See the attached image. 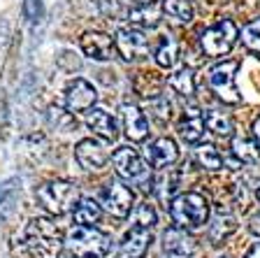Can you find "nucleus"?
I'll return each instance as SVG.
<instances>
[{
    "label": "nucleus",
    "instance_id": "f257e3e1",
    "mask_svg": "<svg viewBox=\"0 0 260 258\" xmlns=\"http://www.w3.org/2000/svg\"><path fill=\"white\" fill-rule=\"evenodd\" d=\"M26 247L35 258H60L65 240L54 221L38 216L26 228Z\"/></svg>",
    "mask_w": 260,
    "mask_h": 258
},
{
    "label": "nucleus",
    "instance_id": "f03ea898",
    "mask_svg": "<svg viewBox=\"0 0 260 258\" xmlns=\"http://www.w3.org/2000/svg\"><path fill=\"white\" fill-rule=\"evenodd\" d=\"M170 216L179 228L186 231H198L209 221V203L202 193H179L170 200Z\"/></svg>",
    "mask_w": 260,
    "mask_h": 258
},
{
    "label": "nucleus",
    "instance_id": "7ed1b4c3",
    "mask_svg": "<svg viewBox=\"0 0 260 258\" xmlns=\"http://www.w3.org/2000/svg\"><path fill=\"white\" fill-rule=\"evenodd\" d=\"M65 249L72 258H98L109 251V235L95 226H72L65 235Z\"/></svg>",
    "mask_w": 260,
    "mask_h": 258
},
{
    "label": "nucleus",
    "instance_id": "20e7f679",
    "mask_svg": "<svg viewBox=\"0 0 260 258\" xmlns=\"http://www.w3.org/2000/svg\"><path fill=\"white\" fill-rule=\"evenodd\" d=\"M35 198H38L40 207L44 212L54 216H63L75 210V205L79 203V188L72 182H58L56 179V182H47L38 186Z\"/></svg>",
    "mask_w": 260,
    "mask_h": 258
},
{
    "label": "nucleus",
    "instance_id": "39448f33",
    "mask_svg": "<svg viewBox=\"0 0 260 258\" xmlns=\"http://www.w3.org/2000/svg\"><path fill=\"white\" fill-rule=\"evenodd\" d=\"M112 165L123 182L135 184L142 191H153V177L151 167L144 163V158L130 147H119L112 154Z\"/></svg>",
    "mask_w": 260,
    "mask_h": 258
},
{
    "label": "nucleus",
    "instance_id": "423d86ee",
    "mask_svg": "<svg viewBox=\"0 0 260 258\" xmlns=\"http://www.w3.org/2000/svg\"><path fill=\"white\" fill-rule=\"evenodd\" d=\"M237 38H239L237 26H235L230 19H223V21L214 23L211 28H207V31L202 33L200 42H202V49H205L207 56H223L233 49Z\"/></svg>",
    "mask_w": 260,
    "mask_h": 258
},
{
    "label": "nucleus",
    "instance_id": "0eeeda50",
    "mask_svg": "<svg viewBox=\"0 0 260 258\" xmlns=\"http://www.w3.org/2000/svg\"><path fill=\"white\" fill-rule=\"evenodd\" d=\"M235 72H237V61H223V63L214 65L207 75L209 89L223 102H230V105H237L242 100V96L237 93V86H235Z\"/></svg>",
    "mask_w": 260,
    "mask_h": 258
},
{
    "label": "nucleus",
    "instance_id": "6e6552de",
    "mask_svg": "<svg viewBox=\"0 0 260 258\" xmlns=\"http://www.w3.org/2000/svg\"><path fill=\"white\" fill-rule=\"evenodd\" d=\"M100 205L116 219H123L135 207V193L121 182H107L100 191Z\"/></svg>",
    "mask_w": 260,
    "mask_h": 258
},
{
    "label": "nucleus",
    "instance_id": "1a4fd4ad",
    "mask_svg": "<svg viewBox=\"0 0 260 258\" xmlns=\"http://www.w3.org/2000/svg\"><path fill=\"white\" fill-rule=\"evenodd\" d=\"M114 47L123 56L125 61H137V59H144L149 56L151 51V42L146 38L142 31L137 28H121L116 33V38H114Z\"/></svg>",
    "mask_w": 260,
    "mask_h": 258
},
{
    "label": "nucleus",
    "instance_id": "9d476101",
    "mask_svg": "<svg viewBox=\"0 0 260 258\" xmlns=\"http://www.w3.org/2000/svg\"><path fill=\"white\" fill-rule=\"evenodd\" d=\"M95 100H98V91L93 89V84H88V81L81 79V77H75V79L68 84V89H65V107L72 114L93 109Z\"/></svg>",
    "mask_w": 260,
    "mask_h": 258
},
{
    "label": "nucleus",
    "instance_id": "9b49d317",
    "mask_svg": "<svg viewBox=\"0 0 260 258\" xmlns=\"http://www.w3.org/2000/svg\"><path fill=\"white\" fill-rule=\"evenodd\" d=\"M162 251L172 258H188L195 253V240L186 228H168L162 233Z\"/></svg>",
    "mask_w": 260,
    "mask_h": 258
},
{
    "label": "nucleus",
    "instance_id": "f8f14e48",
    "mask_svg": "<svg viewBox=\"0 0 260 258\" xmlns=\"http://www.w3.org/2000/svg\"><path fill=\"white\" fill-rule=\"evenodd\" d=\"M75 156H77V161H79V165L84 167V170H93V172L103 170L109 161L107 149L95 140H81L79 145L75 147Z\"/></svg>",
    "mask_w": 260,
    "mask_h": 258
},
{
    "label": "nucleus",
    "instance_id": "ddd939ff",
    "mask_svg": "<svg viewBox=\"0 0 260 258\" xmlns=\"http://www.w3.org/2000/svg\"><path fill=\"white\" fill-rule=\"evenodd\" d=\"M177 158L179 149L174 145V140H170V137H158L146 147V163L151 167H158V170L170 167L172 163H177Z\"/></svg>",
    "mask_w": 260,
    "mask_h": 258
},
{
    "label": "nucleus",
    "instance_id": "4468645a",
    "mask_svg": "<svg viewBox=\"0 0 260 258\" xmlns=\"http://www.w3.org/2000/svg\"><path fill=\"white\" fill-rule=\"evenodd\" d=\"M114 42L105 33H84L81 35V51L93 61H109L114 56Z\"/></svg>",
    "mask_w": 260,
    "mask_h": 258
},
{
    "label": "nucleus",
    "instance_id": "2eb2a0df",
    "mask_svg": "<svg viewBox=\"0 0 260 258\" xmlns=\"http://www.w3.org/2000/svg\"><path fill=\"white\" fill-rule=\"evenodd\" d=\"M121 121H123V130L128 135V140L142 142L149 135V121H146L144 112L137 109L135 105H123L121 107Z\"/></svg>",
    "mask_w": 260,
    "mask_h": 258
},
{
    "label": "nucleus",
    "instance_id": "dca6fc26",
    "mask_svg": "<svg viewBox=\"0 0 260 258\" xmlns=\"http://www.w3.org/2000/svg\"><path fill=\"white\" fill-rule=\"evenodd\" d=\"M86 126L93 130L95 137H100L103 142H114L119 137V128H116V121L109 112L105 109H93L86 119Z\"/></svg>",
    "mask_w": 260,
    "mask_h": 258
},
{
    "label": "nucleus",
    "instance_id": "f3484780",
    "mask_svg": "<svg viewBox=\"0 0 260 258\" xmlns=\"http://www.w3.org/2000/svg\"><path fill=\"white\" fill-rule=\"evenodd\" d=\"M149 244H151V233H149V228L133 226L123 235L121 251H123L128 258H142L146 253V249H149Z\"/></svg>",
    "mask_w": 260,
    "mask_h": 258
},
{
    "label": "nucleus",
    "instance_id": "a211bd4d",
    "mask_svg": "<svg viewBox=\"0 0 260 258\" xmlns=\"http://www.w3.org/2000/svg\"><path fill=\"white\" fill-rule=\"evenodd\" d=\"M235 231H237V219H235L230 212L218 210L216 214L211 216V223H209V228H207V235H209L211 244H223Z\"/></svg>",
    "mask_w": 260,
    "mask_h": 258
},
{
    "label": "nucleus",
    "instance_id": "6ab92c4d",
    "mask_svg": "<svg viewBox=\"0 0 260 258\" xmlns=\"http://www.w3.org/2000/svg\"><path fill=\"white\" fill-rule=\"evenodd\" d=\"M205 119L198 109H186L184 119H181V124H179V135L184 137V142L188 145H198L202 140V135H205Z\"/></svg>",
    "mask_w": 260,
    "mask_h": 258
},
{
    "label": "nucleus",
    "instance_id": "aec40b11",
    "mask_svg": "<svg viewBox=\"0 0 260 258\" xmlns=\"http://www.w3.org/2000/svg\"><path fill=\"white\" fill-rule=\"evenodd\" d=\"M181 186V172L165 167V172H160V177L153 179V191H156L160 203H170L172 198H177V191Z\"/></svg>",
    "mask_w": 260,
    "mask_h": 258
},
{
    "label": "nucleus",
    "instance_id": "412c9836",
    "mask_svg": "<svg viewBox=\"0 0 260 258\" xmlns=\"http://www.w3.org/2000/svg\"><path fill=\"white\" fill-rule=\"evenodd\" d=\"M230 151L233 156L237 158V163L242 165H260V149L255 142L246 140L242 135H235L233 142H230Z\"/></svg>",
    "mask_w": 260,
    "mask_h": 258
},
{
    "label": "nucleus",
    "instance_id": "4be33fe9",
    "mask_svg": "<svg viewBox=\"0 0 260 258\" xmlns=\"http://www.w3.org/2000/svg\"><path fill=\"white\" fill-rule=\"evenodd\" d=\"M202 119H205V126L209 133L218 135V137H230L233 135V117L228 112H223V109H207L205 114H202Z\"/></svg>",
    "mask_w": 260,
    "mask_h": 258
},
{
    "label": "nucleus",
    "instance_id": "5701e85b",
    "mask_svg": "<svg viewBox=\"0 0 260 258\" xmlns=\"http://www.w3.org/2000/svg\"><path fill=\"white\" fill-rule=\"evenodd\" d=\"M160 14H162V5H156V3H144V5L135 7L130 12V21L140 28H156L160 23Z\"/></svg>",
    "mask_w": 260,
    "mask_h": 258
},
{
    "label": "nucleus",
    "instance_id": "b1692460",
    "mask_svg": "<svg viewBox=\"0 0 260 258\" xmlns=\"http://www.w3.org/2000/svg\"><path fill=\"white\" fill-rule=\"evenodd\" d=\"M72 212H75V221L79 226H95L98 221H100V216H103L100 203H95L91 198H79V203L75 205Z\"/></svg>",
    "mask_w": 260,
    "mask_h": 258
},
{
    "label": "nucleus",
    "instance_id": "393cba45",
    "mask_svg": "<svg viewBox=\"0 0 260 258\" xmlns=\"http://www.w3.org/2000/svg\"><path fill=\"white\" fill-rule=\"evenodd\" d=\"M177 59H179V42L174 40V35H162L160 44H158V49H156L158 68L170 70V68L177 65Z\"/></svg>",
    "mask_w": 260,
    "mask_h": 258
},
{
    "label": "nucleus",
    "instance_id": "a878e982",
    "mask_svg": "<svg viewBox=\"0 0 260 258\" xmlns=\"http://www.w3.org/2000/svg\"><path fill=\"white\" fill-rule=\"evenodd\" d=\"M168 86L172 91H177L179 96L184 98H190L195 93V77H193V70L190 68H179L174 75L168 77Z\"/></svg>",
    "mask_w": 260,
    "mask_h": 258
},
{
    "label": "nucleus",
    "instance_id": "bb28decb",
    "mask_svg": "<svg viewBox=\"0 0 260 258\" xmlns=\"http://www.w3.org/2000/svg\"><path fill=\"white\" fill-rule=\"evenodd\" d=\"M162 12L174 23H181V26L193 21V5H190V0H165L162 3Z\"/></svg>",
    "mask_w": 260,
    "mask_h": 258
},
{
    "label": "nucleus",
    "instance_id": "cd10ccee",
    "mask_svg": "<svg viewBox=\"0 0 260 258\" xmlns=\"http://www.w3.org/2000/svg\"><path fill=\"white\" fill-rule=\"evenodd\" d=\"M195 158H198V165L205 167V170H221L225 165V158L221 156V151L214 145H200L195 149Z\"/></svg>",
    "mask_w": 260,
    "mask_h": 258
},
{
    "label": "nucleus",
    "instance_id": "c85d7f7f",
    "mask_svg": "<svg viewBox=\"0 0 260 258\" xmlns=\"http://www.w3.org/2000/svg\"><path fill=\"white\" fill-rule=\"evenodd\" d=\"M156 210H153L149 203H140L135 205V212H133V226H140V228H153L156 226Z\"/></svg>",
    "mask_w": 260,
    "mask_h": 258
},
{
    "label": "nucleus",
    "instance_id": "c756f323",
    "mask_svg": "<svg viewBox=\"0 0 260 258\" xmlns=\"http://www.w3.org/2000/svg\"><path fill=\"white\" fill-rule=\"evenodd\" d=\"M242 42L253 51V54H260V19L258 21H251L242 28Z\"/></svg>",
    "mask_w": 260,
    "mask_h": 258
},
{
    "label": "nucleus",
    "instance_id": "7c9ffc66",
    "mask_svg": "<svg viewBox=\"0 0 260 258\" xmlns=\"http://www.w3.org/2000/svg\"><path fill=\"white\" fill-rule=\"evenodd\" d=\"M49 119H51V124H54L56 128H63V130H72L77 126L72 112L60 109V107H51V109H49Z\"/></svg>",
    "mask_w": 260,
    "mask_h": 258
},
{
    "label": "nucleus",
    "instance_id": "2f4dec72",
    "mask_svg": "<svg viewBox=\"0 0 260 258\" xmlns=\"http://www.w3.org/2000/svg\"><path fill=\"white\" fill-rule=\"evenodd\" d=\"M149 109L153 112V117H156L158 121H168L172 105H170V100L165 96H153L151 100H149Z\"/></svg>",
    "mask_w": 260,
    "mask_h": 258
},
{
    "label": "nucleus",
    "instance_id": "473e14b6",
    "mask_svg": "<svg viewBox=\"0 0 260 258\" xmlns=\"http://www.w3.org/2000/svg\"><path fill=\"white\" fill-rule=\"evenodd\" d=\"M23 12L30 21H38L40 14H42V5H40V0H26V5H23Z\"/></svg>",
    "mask_w": 260,
    "mask_h": 258
},
{
    "label": "nucleus",
    "instance_id": "72a5a7b5",
    "mask_svg": "<svg viewBox=\"0 0 260 258\" xmlns=\"http://www.w3.org/2000/svg\"><path fill=\"white\" fill-rule=\"evenodd\" d=\"M249 231L253 233L255 237H260V212H255V214L249 219Z\"/></svg>",
    "mask_w": 260,
    "mask_h": 258
},
{
    "label": "nucleus",
    "instance_id": "f704fd0d",
    "mask_svg": "<svg viewBox=\"0 0 260 258\" xmlns=\"http://www.w3.org/2000/svg\"><path fill=\"white\" fill-rule=\"evenodd\" d=\"M253 137H255V145H258V149H260V117L253 121Z\"/></svg>",
    "mask_w": 260,
    "mask_h": 258
},
{
    "label": "nucleus",
    "instance_id": "c9c22d12",
    "mask_svg": "<svg viewBox=\"0 0 260 258\" xmlns=\"http://www.w3.org/2000/svg\"><path fill=\"white\" fill-rule=\"evenodd\" d=\"M244 258H260V244H253V247L246 251V256Z\"/></svg>",
    "mask_w": 260,
    "mask_h": 258
},
{
    "label": "nucleus",
    "instance_id": "e433bc0d",
    "mask_svg": "<svg viewBox=\"0 0 260 258\" xmlns=\"http://www.w3.org/2000/svg\"><path fill=\"white\" fill-rule=\"evenodd\" d=\"M255 200H258V205H260V188L255 191Z\"/></svg>",
    "mask_w": 260,
    "mask_h": 258
},
{
    "label": "nucleus",
    "instance_id": "4c0bfd02",
    "mask_svg": "<svg viewBox=\"0 0 260 258\" xmlns=\"http://www.w3.org/2000/svg\"><path fill=\"white\" fill-rule=\"evenodd\" d=\"M135 3H140V5H144V3H151V0H135Z\"/></svg>",
    "mask_w": 260,
    "mask_h": 258
},
{
    "label": "nucleus",
    "instance_id": "58836bf2",
    "mask_svg": "<svg viewBox=\"0 0 260 258\" xmlns=\"http://www.w3.org/2000/svg\"><path fill=\"white\" fill-rule=\"evenodd\" d=\"M221 258H225V256H221Z\"/></svg>",
    "mask_w": 260,
    "mask_h": 258
}]
</instances>
